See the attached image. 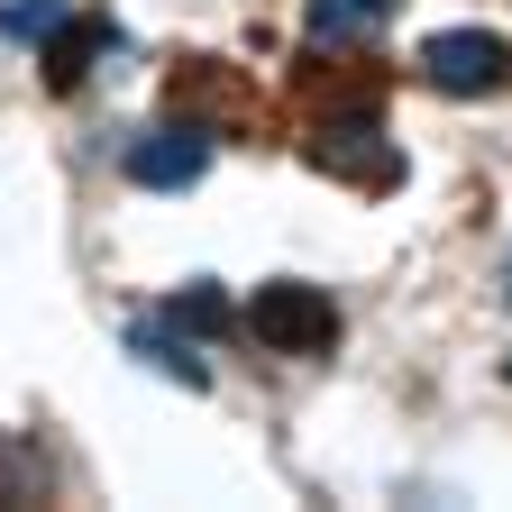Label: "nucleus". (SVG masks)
Instances as JSON below:
<instances>
[{
  "instance_id": "nucleus-1",
  "label": "nucleus",
  "mask_w": 512,
  "mask_h": 512,
  "mask_svg": "<svg viewBox=\"0 0 512 512\" xmlns=\"http://www.w3.org/2000/svg\"><path fill=\"white\" fill-rule=\"evenodd\" d=\"M247 339H266L275 357H320V348H339V311L320 284H256Z\"/></svg>"
},
{
  "instance_id": "nucleus-6",
  "label": "nucleus",
  "mask_w": 512,
  "mask_h": 512,
  "mask_svg": "<svg viewBox=\"0 0 512 512\" xmlns=\"http://www.w3.org/2000/svg\"><path fill=\"white\" fill-rule=\"evenodd\" d=\"M165 320H174V330H202V339H220V330H229V293H211V284H183V293L165 302Z\"/></svg>"
},
{
  "instance_id": "nucleus-3",
  "label": "nucleus",
  "mask_w": 512,
  "mask_h": 512,
  "mask_svg": "<svg viewBox=\"0 0 512 512\" xmlns=\"http://www.w3.org/2000/svg\"><path fill=\"white\" fill-rule=\"evenodd\" d=\"M128 183H147V192H192L211 174V138L202 128H147V138H128Z\"/></svg>"
},
{
  "instance_id": "nucleus-5",
  "label": "nucleus",
  "mask_w": 512,
  "mask_h": 512,
  "mask_svg": "<svg viewBox=\"0 0 512 512\" xmlns=\"http://www.w3.org/2000/svg\"><path fill=\"white\" fill-rule=\"evenodd\" d=\"M74 28V10L64 0H0V37H19V46H46Z\"/></svg>"
},
{
  "instance_id": "nucleus-9",
  "label": "nucleus",
  "mask_w": 512,
  "mask_h": 512,
  "mask_svg": "<svg viewBox=\"0 0 512 512\" xmlns=\"http://www.w3.org/2000/svg\"><path fill=\"white\" fill-rule=\"evenodd\" d=\"M503 375H512V366H503Z\"/></svg>"
},
{
  "instance_id": "nucleus-2",
  "label": "nucleus",
  "mask_w": 512,
  "mask_h": 512,
  "mask_svg": "<svg viewBox=\"0 0 512 512\" xmlns=\"http://www.w3.org/2000/svg\"><path fill=\"white\" fill-rule=\"evenodd\" d=\"M421 74H430L448 101L512 92V37H503V28H439V37L421 46Z\"/></svg>"
},
{
  "instance_id": "nucleus-4",
  "label": "nucleus",
  "mask_w": 512,
  "mask_h": 512,
  "mask_svg": "<svg viewBox=\"0 0 512 512\" xmlns=\"http://www.w3.org/2000/svg\"><path fill=\"white\" fill-rule=\"evenodd\" d=\"M128 357H138V366H165L174 384H192V394H202V384H211V366L202 357H192L174 330H156V320H138V330H128Z\"/></svg>"
},
{
  "instance_id": "nucleus-7",
  "label": "nucleus",
  "mask_w": 512,
  "mask_h": 512,
  "mask_svg": "<svg viewBox=\"0 0 512 512\" xmlns=\"http://www.w3.org/2000/svg\"><path fill=\"white\" fill-rule=\"evenodd\" d=\"M394 0H302V19H311V37H348V28H375Z\"/></svg>"
},
{
  "instance_id": "nucleus-8",
  "label": "nucleus",
  "mask_w": 512,
  "mask_h": 512,
  "mask_svg": "<svg viewBox=\"0 0 512 512\" xmlns=\"http://www.w3.org/2000/svg\"><path fill=\"white\" fill-rule=\"evenodd\" d=\"M503 302H512V256H503Z\"/></svg>"
}]
</instances>
